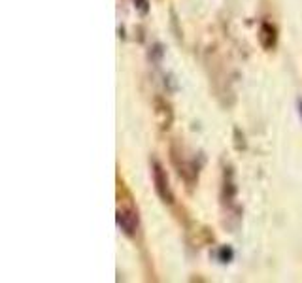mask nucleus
I'll return each instance as SVG.
<instances>
[{
    "instance_id": "nucleus-7",
    "label": "nucleus",
    "mask_w": 302,
    "mask_h": 283,
    "mask_svg": "<svg viewBox=\"0 0 302 283\" xmlns=\"http://www.w3.org/2000/svg\"><path fill=\"white\" fill-rule=\"evenodd\" d=\"M217 257H219V261H221V263H230V261H232V257H234V251H232V247L223 245V247L219 249Z\"/></svg>"
},
{
    "instance_id": "nucleus-9",
    "label": "nucleus",
    "mask_w": 302,
    "mask_h": 283,
    "mask_svg": "<svg viewBox=\"0 0 302 283\" xmlns=\"http://www.w3.org/2000/svg\"><path fill=\"white\" fill-rule=\"evenodd\" d=\"M134 6H136V9L140 11L142 15H148V11H150V2L148 0H134Z\"/></svg>"
},
{
    "instance_id": "nucleus-5",
    "label": "nucleus",
    "mask_w": 302,
    "mask_h": 283,
    "mask_svg": "<svg viewBox=\"0 0 302 283\" xmlns=\"http://www.w3.org/2000/svg\"><path fill=\"white\" fill-rule=\"evenodd\" d=\"M259 44L264 51H272L278 44V30L268 21H263L259 27Z\"/></svg>"
},
{
    "instance_id": "nucleus-6",
    "label": "nucleus",
    "mask_w": 302,
    "mask_h": 283,
    "mask_svg": "<svg viewBox=\"0 0 302 283\" xmlns=\"http://www.w3.org/2000/svg\"><path fill=\"white\" fill-rule=\"evenodd\" d=\"M236 198V185L232 181V172H225V179H223V189H221V200L225 204H232Z\"/></svg>"
},
{
    "instance_id": "nucleus-8",
    "label": "nucleus",
    "mask_w": 302,
    "mask_h": 283,
    "mask_svg": "<svg viewBox=\"0 0 302 283\" xmlns=\"http://www.w3.org/2000/svg\"><path fill=\"white\" fill-rule=\"evenodd\" d=\"M234 145L236 149H245V142H244V134L240 132V129H234Z\"/></svg>"
},
{
    "instance_id": "nucleus-10",
    "label": "nucleus",
    "mask_w": 302,
    "mask_h": 283,
    "mask_svg": "<svg viewBox=\"0 0 302 283\" xmlns=\"http://www.w3.org/2000/svg\"><path fill=\"white\" fill-rule=\"evenodd\" d=\"M299 113H301V119H302V98L299 100Z\"/></svg>"
},
{
    "instance_id": "nucleus-3",
    "label": "nucleus",
    "mask_w": 302,
    "mask_h": 283,
    "mask_svg": "<svg viewBox=\"0 0 302 283\" xmlns=\"http://www.w3.org/2000/svg\"><path fill=\"white\" fill-rule=\"evenodd\" d=\"M170 159H172V164L178 170L179 178L187 183L189 187H193L198 181V166L193 162V160H185L181 157V153H178V147L176 143H172L170 147Z\"/></svg>"
},
{
    "instance_id": "nucleus-1",
    "label": "nucleus",
    "mask_w": 302,
    "mask_h": 283,
    "mask_svg": "<svg viewBox=\"0 0 302 283\" xmlns=\"http://www.w3.org/2000/svg\"><path fill=\"white\" fill-rule=\"evenodd\" d=\"M117 226L121 232L129 238H134L140 226V217H138V208L134 204L131 191L125 187L121 179L117 181Z\"/></svg>"
},
{
    "instance_id": "nucleus-2",
    "label": "nucleus",
    "mask_w": 302,
    "mask_h": 283,
    "mask_svg": "<svg viewBox=\"0 0 302 283\" xmlns=\"http://www.w3.org/2000/svg\"><path fill=\"white\" fill-rule=\"evenodd\" d=\"M151 176H153V185H155L157 197H159L164 204H174V193H172V189H170L166 170L162 168V164H160L157 159H151Z\"/></svg>"
},
{
    "instance_id": "nucleus-4",
    "label": "nucleus",
    "mask_w": 302,
    "mask_h": 283,
    "mask_svg": "<svg viewBox=\"0 0 302 283\" xmlns=\"http://www.w3.org/2000/svg\"><path fill=\"white\" fill-rule=\"evenodd\" d=\"M153 108H155V117L159 123L160 129H170V125L174 121V112H172V106H170L162 96H155L153 98Z\"/></svg>"
}]
</instances>
